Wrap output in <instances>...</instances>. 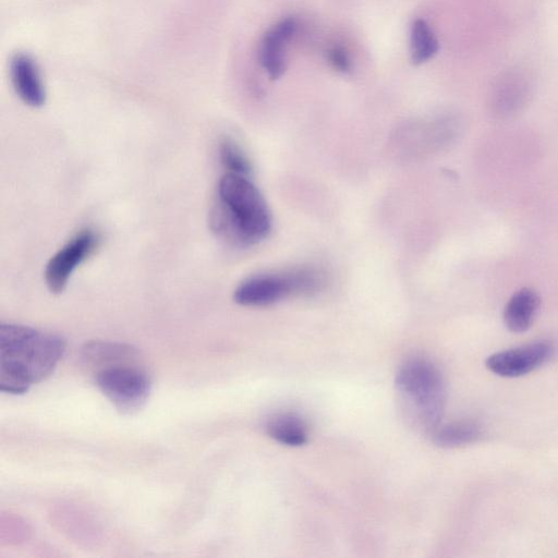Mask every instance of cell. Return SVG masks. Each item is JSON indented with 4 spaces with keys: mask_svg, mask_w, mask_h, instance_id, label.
Here are the masks:
<instances>
[{
    "mask_svg": "<svg viewBox=\"0 0 558 558\" xmlns=\"http://www.w3.org/2000/svg\"><path fill=\"white\" fill-rule=\"evenodd\" d=\"M62 336L3 323L0 325V391L26 394L51 376L66 351Z\"/></svg>",
    "mask_w": 558,
    "mask_h": 558,
    "instance_id": "6da1fadb",
    "label": "cell"
},
{
    "mask_svg": "<svg viewBox=\"0 0 558 558\" xmlns=\"http://www.w3.org/2000/svg\"><path fill=\"white\" fill-rule=\"evenodd\" d=\"M554 347L548 342H536L528 345L499 351L488 357L485 366L501 378H521L547 365L554 356Z\"/></svg>",
    "mask_w": 558,
    "mask_h": 558,
    "instance_id": "8992f818",
    "label": "cell"
},
{
    "mask_svg": "<svg viewBox=\"0 0 558 558\" xmlns=\"http://www.w3.org/2000/svg\"><path fill=\"white\" fill-rule=\"evenodd\" d=\"M266 433L278 443L298 447L308 442V427L305 421L293 412H281L266 423Z\"/></svg>",
    "mask_w": 558,
    "mask_h": 558,
    "instance_id": "8fae6325",
    "label": "cell"
},
{
    "mask_svg": "<svg viewBox=\"0 0 558 558\" xmlns=\"http://www.w3.org/2000/svg\"><path fill=\"white\" fill-rule=\"evenodd\" d=\"M101 242L100 235L92 229H84L57 251L48 261L45 282L53 294L63 293L72 274L87 261Z\"/></svg>",
    "mask_w": 558,
    "mask_h": 558,
    "instance_id": "5b68a950",
    "label": "cell"
},
{
    "mask_svg": "<svg viewBox=\"0 0 558 558\" xmlns=\"http://www.w3.org/2000/svg\"><path fill=\"white\" fill-rule=\"evenodd\" d=\"M395 386L412 426L432 434L442 423L446 405V386L440 369L427 359H410L399 368Z\"/></svg>",
    "mask_w": 558,
    "mask_h": 558,
    "instance_id": "3957f363",
    "label": "cell"
},
{
    "mask_svg": "<svg viewBox=\"0 0 558 558\" xmlns=\"http://www.w3.org/2000/svg\"><path fill=\"white\" fill-rule=\"evenodd\" d=\"M11 80L20 99L32 107L45 103L46 93L40 72L28 55H17L11 62Z\"/></svg>",
    "mask_w": 558,
    "mask_h": 558,
    "instance_id": "9c48e42d",
    "label": "cell"
},
{
    "mask_svg": "<svg viewBox=\"0 0 558 558\" xmlns=\"http://www.w3.org/2000/svg\"><path fill=\"white\" fill-rule=\"evenodd\" d=\"M440 50L438 38L430 24L423 19L412 23L410 31V57L412 64L428 63Z\"/></svg>",
    "mask_w": 558,
    "mask_h": 558,
    "instance_id": "5bb4252c",
    "label": "cell"
},
{
    "mask_svg": "<svg viewBox=\"0 0 558 558\" xmlns=\"http://www.w3.org/2000/svg\"><path fill=\"white\" fill-rule=\"evenodd\" d=\"M297 28L295 18H286L276 23L263 36L259 51L260 64L272 80H278L285 74L287 46Z\"/></svg>",
    "mask_w": 558,
    "mask_h": 558,
    "instance_id": "ba28073f",
    "label": "cell"
},
{
    "mask_svg": "<svg viewBox=\"0 0 558 558\" xmlns=\"http://www.w3.org/2000/svg\"><path fill=\"white\" fill-rule=\"evenodd\" d=\"M137 354V350L129 345L93 341L89 342L82 348V358L88 362V365L94 367H102V369L124 363Z\"/></svg>",
    "mask_w": 558,
    "mask_h": 558,
    "instance_id": "7c38bea8",
    "label": "cell"
},
{
    "mask_svg": "<svg viewBox=\"0 0 558 558\" xmlns=\"http://www.w3.org/2000/svg\"><path fill=\"white\" fill-rule=\"evenodd\" d=\"M96 384L109 402L124 415H132L142 409L152 390L149 376L126 363L97 372Z\"/></svg>",
    "mask_w": 558,
    "mask_h": 558,
    "instance_id": "277c9868",
    "label": "cell"
},
{
    "mask_svg": "<svg viewBox=\"0 0 558 558\" xmlns=\"http://www.w3.org/2000/svg\"><path fill=\"white\" fill-rule=\"evenodd\" d=\"M327 62L331 67L341 74H348L351 70V59L346 48L342 45H334L327 50Z\"/></svg>",
    "mask_w": 558,
    "mask_h": 558,
    "instance_id": "2e32d148",
    "label": "cell"
},
{
    "mask_svg": "<svg viewBox=\"0 0 558 558\" xmlns=\"http://www.w3.org/2000/svg\"><path fill=\"white\" fill-rule=\"evenodd\" d=\"M432 436L435 445L443 448H458L479 442L483 436V429L475 421L460 420L441 423Z\"/></svg>",
    "mask_w": 558,
    "mask_h": 558,
    "instance_id": "4fadbf2b",
    "label": "cell"
},
{
    "mask_svg": "<svg viewBox=\"0 0 558 558\" xmlns=\"http://www.w3.org/2000/svg\"><path fill=\"white\" fill-rule=\"evenodd\" d=\"M220 156L229 174L248 177L251 164L247 155L232 139H224L220 145Z\"/></svg>",
    "mask_w": 558,
    "mask_h": 558,
    "instance_id": "9a60e30c",
    "label": "cell"
},
{
    "mask_svg": "<svg viewBox=\"0 0 558 558\" xmlns=\"http://www.w3.org/2000/svg\"><path fill=\"white\" fill-rule=\"evenodd\" d=\"M296 295L293 274H265L252 276L235 290L234 299L240 306L265 307Z\"/></svg>",
    "mask_w": 558,
    "mask_h": 558,
    "instance_id": "52a82bcc",
    "label": "cell"
},
{
    "mask_svg": "<svg viewBox=\"0 0 558 558\" xmlns=\"http://www.w3.org/2000/svg\"><path fill=\"white\" fill-rule=\"evenodd\" d=\"M210 225L227 244L247 248L269 236L272 220L268 204L248 177L227 173L218 184Z\"/></svg>",
    "mask_w": 558,
    "mask_h": 558,
    "instance_id": "7a4b0ae2",
    "label": "cell"
},
{
    "mask_svg": "<svg viewBox=\"0 0 558 558\" xmlns=\"http://www.w3.org/2000/svg\"><path fill=\"white\" fill-rule=\"evenodd\" d=\"M540 308V297L535 290L523 288L509 299L504 310V323L515 334L527 332L535 322Z\"/></svg>",
    "mask_w": 558,
    "mask_h": 558,
    "instance_id": "30bf717a",
    "label": "cell"
}]
</instances>
